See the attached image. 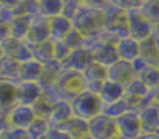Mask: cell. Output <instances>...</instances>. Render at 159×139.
Segmentation results:
<instances>
[{
  "instance_id": "39",
  "label": "cell",
  "mask_w": 159,
  "mask_h": 139,
  "mask_svg": "<svg viewBox=\"0 0 159 139\" xmlns=\"http://www.w3.org/2000/svg\"><path fill=\"white\" fill-rule=\"evenodd\" d=\"M158 70H159V66H158Z\"/></svg>"
},
{
  "instance_id": "40",
  "label": "cell",
  "mask_w": 159,
  "mask_h": 139,
  "mask_svg": "<svg viewBox=\"0 0 159 139\" xmlns=\"http://www.w3.org/2000/svg\"><path fill=\"white\" fill-rule=\"evenodd\" d=\"M158 2H159V0H158Z\"/></svg>"
},
{
  "instance_id": "35",
  "label": "cell",
  "mask_w": 159,
  "mask_h": 139,
  "mask_svg": "<svg viewBox=\"0 0 159 139\" xmlns=\"http://www.w3.org/2000/svg\"><path fill=\"white\" fill-rule=\"evenodd\" d=\"M155 93H157V104L159 106V85H158L157 89H155Z\"/></svg>"
},
{
  "instance_id": "28",
  "label": "cell",
  "mask_w": 159,
  "mask_h": 139,
  "mask_svg": "<svg viewBox=\"0 0 159 139\" xmlns=\"http://www.w3.org/2000/svg\"><path fill=\"white\" fill-rule=\"evenodd\" d=\"M52 0H42V14L46 15H59L64 10V2L56 0L55 3H50Z\"/></svg>"
},
{
  "instance_id": "9",
  "label": "cell",
  "mask_w": 159,
  "mask_h": 139,
  "mask_svg": "<svg viewBox=\"0 0 159 139\" xmlns=\"http://www.w3.org/2000/svg\"><path fill=\"white\" fill-rule=\"evenodd\" d=\"M82 75L87 82V89L91 92L99 93L103 82L107 81V68L95 61L82 72Z\"/></svg>"
},
{
  "instance_id": "17",
  "label": "cell",
  "mask_w": 159,
  "mask_h": 139,
  "mask_svg": "<svg viewBox=\"0 0 159 139\" xmlns=\"http://www.w3.org/2000/svg\"><path fill=\"white\" fill-rule=\"evenodd\" d=\"M35 118L36 115L31 106L18 104L11 110V121H13V127H16V128L27 129L34 123Z\"/></svg>"
},
{
  "instance_id": "18",
  "label": "cell",
  "mask_w": 159,
  "mask_h": 139,
  "mask_svg": "<svg viewBox=\"0 0 159 139\" xmlns=\"http://www.w3.org/2000/svg\"><path fill=\"white\" fill-rule=\"evenodd\" d=\"M140 57L148 66H159V45L154 36L140 42Z\"/></svg>"
},
{
  "instance_id": "41",
  "label": "cell",
  "mask_w": 159,
  "mask_h": 139,
  "mask_svg": "<svg viewBox=\"0 0 159 139\" xmlns=\"http://www.w3.org/2000/svg\"><path fill=\"white\" fill-rule=\"evenodd\" d=\"M0 139H2V138H0Z\"/></svg>"
},
{
  "instance_id": "1",
  "label": "cell",
  "mask_w": 159,
  "mask_h": 139,
  "mask_svg": "<svg viewBox=\"0 0 159 139\" xmlns=\"http://www.w3.org/2000/svg\"><path fill=\"white\" fill-rule=\"evenodd\" d=\"M73 27L85 38L98 36L103 28V10L82 6L74 15Z\"/></svg>"
},
{
  "instance_id": "16",
  "label": "cell",
  "mask_w": 159,
  "mask_h": 139,
  "mask_svg": "<svg viewBox=\"0 0 159 139\" xmlns=\"http://www.w3.org/2000/svg\"><path fill=\"white\" fill-rule=\"evenodd\" d=\"M116 49H117V54L120 60L133 63L135 59L140 57V42L130 38V36L119 39V42L116 43Z\"/></svg>"
},
{
  "instance_id": "7",
  "label": "cell",
  "mask_w": 159,
  "mask_h": 139,
  "mask_svg": "<svg viewBox=\"0 0 159 139\" xmlns=\"http://www.w3.org/2000/svg\"><path fill=\"white\" fill-rule=\"evenodd\" d=\"M116 125H117L119 135L126 139H137L143 134V127H141L138 113L127 111L121 117L116 118Z\"/></svg>"
},
{
  "instance_id": "27",
  "label": "cell",
  "mask_w": 159,
  "mask_h": 139,
  "mask_svg": "<svg viewBox=\"0 0 159 139\" xmlns=\"http://www.w3.org/2000/svg\"><path fill=\"white\" fill-rule=\"evenodd\" d=\"M127 111H129V109H127V104H126V102H124V99L116 102V103L106 104V106H103V110H102L103 114L109 115L110 118H115V120L121 117L123 114H126Z\"/></svg>"
},
{
  "instance_id": "31",
  "label": "cell",
  "mask_w": 159,
  "mask_h": 139,
  "mask_svg": "<svg viewBox=\"0 0 159 139\" xmlns=\"http://www.w3.org/2000/svg\"><path fill=\"white\" fill-rule=\"evenodd\" d=\"M45 139H73V138L69 134H66V132L60 131L57 128H50Z\"/></svg>"
},
{
  "instance_id": "22",
  "label": "cell",
  "mask_w": 159,
  "mask_h": 139,
  "mask_svg": "<svg viewBox=\"0 0 159 139\" xmlns=\"http://www.w3.org/2000/svg\"><path fill=\"white\" fill-rule=\"evenodd\" d=\"M57 100H53V99H49V96L42 93L31 107H32L34 113H35L36 118H42V120L49 121L50 115H52L53 107H55V103Z\"/></svg>"
},
{
  "instance_id": "2",
  "label": "cell",
  "mask_w": 159,
  "mask_h": 139,
  "mask_svg": "<svg viewBox=\"0 0 159 139\" xmlns=\"http://www.w3.org/2000/svg\"><path fill=\"white\" fill-rule=\"evenodd\" d=\"M70 104H71L73 115L87 121L99 115L103 110V103H102L99 95L95 92H91L88 89H85L78 96H75L70 102Z\"/></svg>"
},
{
  "instance_id": "8",
  "label": "cell",
  "mask_w": 159,
  "mask_h": 139,
  "mask_svg": "<svg viewBox=\"0 0 159 139\" xmlns=\"http://www.w3.org/2000/svg\"><path fill=\"white\" fill-rule=\"evenodd\" d=\"M135 78H137V72L133 67V63H130V61L119 60L107 68V79L123 85L124 88Z\"/></svg>"
},
{
  "instance_id": "36",
  "label": "cell",
  "mask_w": 159,
  "mask_h": 139,
  "mask_svg": "<svg viewBox=\"0 0 159 139\" xmlns=\"http://www.w3.org/2000/svg\"><path fill=\"white\" fill-rule=\"evenodd\" d=\"M110 139H126V138H123V137H121V135H115V137H113V138H110Z\"/></svg>"
},
{
  "instance_id": "37",
  "label": "cell",
  "mask_w": 159,
  "mask_h": 139,
  "mask_svg": "<svg viewBox=\"0 0 159 139\" xmlns=\"http://www.w3.org/2000/svg\"><path fill=\"white\" fill-rule=\"evenodd\" d=\"M82 139H93V138L91 137V135H88V137H85V138H82Z\"/></svg>"
},
{
  "instance_id": "34",
  "label": "cell",
  "mask_w": 159,
  "mask_h": 139,
  "mask_svg": "<svg viewBox=\"0 0 159 139\" xmlns=\"http://www.w3.org/2000/svg\"><path fill=\"white\" fill-rule=\"evenodd\" d=\"M152 36H154V38L159 42V21L154 25V32H152Z\"/></svg>"
},
{
  "instance_id": "5",
  "label": "cell",
  "mask_w": 159,
  "mask_h": 139,
  "mask_svg": "<svg viewBox=\"0 0 159 139\" xmlns=\"http://www.w3.org/2000/svg\"><path fill=\"white\" fill-rule=\"evenodd\" d=\"M154 32V24L141 14L140 10L129 11V36L138 42L151 38Z\"/></svg>"
},
{
  "instance_id": "4",
  "label": "cell",
  "mask_w": 159,
  "mask_h": 139,
  "mask_svg": "<svg viewBox=\"0 0 159 139\" xmlns=\"http://www.w3.org/2000/svg\"><path fill=\"white\" fill-rule=\"evenodd\" d=\"M103 28L113 33L119 39L129 36V11L119 8L117 6L109 4L103 8Z\"/></svg>"
},
{
  "instance_id": "15",
  "label": "cell",
  "mask_w": 159,
  "mask_h": 139,
  "mask_svg": "<svg viewBox=\"0 0 159 139\" xmlns=\"http://www.w3.org/2000/svg\"><path fill=\"white\" fill-rule=\"evenodd\" d=\"M93 57H95L96 63H99L106 68H109L116 61L120 60L115 43H99L93 49Z\"/></svg>"
},
{
  "instance_id": "32",
  "label": "cell",
  "mask_w": 159,
  "mask_h": 139,
  "mask_svg": "<svg viewBox=\"0 0 159 139\" xmlns=\"http://www.w3.org/2000/svg\"><path fill=\"white\" fill-rule=\"evenodd\" d=\"M107 4H109V0H84V6L92 8H99V10H103Z\"/></svg>"
},
{
  "instance_id": "26",
  "label": "cell",
  "mask_w": 159,
  "mask_h": 139,
  "mask_svg": "<svg viewBox=\"0 0 159 139\" xmlns=\"http://www.w3.org/2000/svg\"><path fill=\"white\" fill-rule=\"evenodd\" d=\"M140 11H141V14H143L148 21H151L154 25L159 21V2L158 0L143 3V6L140 7Z\"/></svg>"
},
{
  "instance_id": "13",
  "label": "cell",
  "mask_w": 159,
  "mask_h": 139,
  "mask_svg": "<svg viewBox=\"0 0 159 139\" xmlns=\"http://www.w3.org/2000/svg\"><path fill=\"white\" fill-rule=\"evenodd\" d=\"M57 129L69 134L73 139H82L89 135V125H88L87 120L78 118L75 115H73L71 118H69L67 121H64L63 124L56 127Z\"/></svg>"
},
{
  "instance_id": "30",
  "label": "cell",
  "mask_w": 159,
  "mask_h": 139,
  "mask_svg": "<svg viewBox=\"0 0 159 139\" xmlns=\"http://www.w3.org/2000/svg\"><path fill=\"white\" fill-rule=\"evenodd\" d=\"M13 128L11 110H0V134Z\"/></svg>"
},
{
  "instance_id": "19",
  "label": "cell",
  "mask_w": 159,
  "mask_h": 139,
  "mask_svg": "<svg viewBox=\"0 0 159 139\" xmlns=\"http://www.w3.org/2000/svg\"><path fill=\"white\" fill-rule=\"evenodd\" d=\"M42 93L43 90L38 82H21L18 85V104L32 106Z\"/></svg>"
},
{
  "instance_id": "38",
  "label": "cell",
  "mask_w": 159,
  "mask_h": 139,
  "mask_svg": "<svg viewBox=\"0 0 159 139\" xmlns=\"http://www.w3.org/2000/svg\"><path fill=\"white\" fill-rule=\"evenodd\" d=\"M145 2H154V0H143V3H145Z\"/></svg>"
},
{
  "instance_id": "25",
  "label": "cell",
  "mask_w": 159,
  "mask_h": 139,
  "mask_svg": "<svg viewBox=\"0 0 159 139\" xmlns=\"http://www.w3.org/2000/svg\"><path fill=\"white\" fill-rule=\"evenodd\" d=\"M151 89L144 84L141 79L135 78L126 86V95L124 96H135V98H147Z\"/></svg>"
},
{
  "instance_id": "21",
  "label": "cell",
  "mask_w": 159,
  "mask_h": 139,
  "mask_svg": "<svg viewBox=\"0 0 159 139\" xmlns=\"http://www.w3.org/2000/svg\"><path fill=\"white\" fill-rule=\"evenodd\" d=\"M73 117V110H71V104H70L69 100H57L55 103V107H53L52 115L49 118V124L53 123L55 124V128L60 124H63L64 121H67L69 118Z\"/></svg>"
},
{
  "instance_id": "3",
  "label": "cell",
  "mask_w": 159,
  "mask_h": 139,
  "mask_svg": "<svg viewBox=\"0 0 159 139\" xmlns=\"http://www.w3.org/2000/svg\"><path fill=\"white\" fill-rule=\"evenodd\" d=\"M56 89L60 95V99L71 102L75 96H78L87 89V82H85L82 72L63 68L57 84H56Z\"/></svg>"
},
{
  "instance_id": "33",
  "label": "cell",
  "mask_w": 159,
  "mask_h": 139,
  "mask_svg": "<svg viewBox=\"0 0 159 139\" xmlns=\"http://www.w3.org/2000/svg\"><path fill=\"white\" fill-rule=\"evenodd\" d=\"M137 139H159V134H141Z\"/></svg>"
},
{
  "instance_id": "20",
  "label": "cell",
  "mask_w": 159,
  "mask_h": 139,
  "mask_svg": "<svg viewBox=\"0 0 159 139\" xmlns=\"http://www.w3.org/2000/svg\"><path fill=\"white\" fill-rule=\"evenodd\" d=\"M43 70V64L36 60H28L25 63H21L20 70V81L21 82H39Z\"/></svg>"
},
{
  "instance_id": "6",
  "label": "cell",
  "mask_w": 159,
  "mask_h": 139,
  "mask_svg": "<svg viewBox=\"0 0 159 139\" xmlns=\"http://www.w3.org/2000/svg\"><path fill=\"white\" fill-rule=\"evenodd\" d=\"M88 125H89V135L93 139H110L119 134L116 120L103 113L88 121Z\"/></svg>"
},
{
  "instance_id": "24",
  "label": "cell",
  "mask_w": 159,
  "mask_h": 139,
  "mask_svg": "<svg viewBox=\"0 0 159 139\" xmlns=\"http://www.w3.org/2000/svg\"><path fill=\"white\" fill-rule=\"evenodd\" d=\"M137 78L141 79L149 89H157L159 85V70L158 67H152V66H147L143 71L137 74Z\"/></svg>"
},
{
  "instance_id": "11",
  "label": "cell",
  "mask_w": 159,
  "mask_h": 139,
  "mask_svg": "<svg viewBox=\"0 0 159 139\" xmlns=\"http://www.w3.org/2000/svg\"><path fill=\"white\" fill-rule=\"evenodd\" d=\"M18 106V85L11 79H0V110H13Z\"/></svg>"
},
{
  "instance_id": "14",
  "label": "cell",
  "mask_w": 159,
  "mask_h": 139,
  "mask_svg": "<svg viewBox=\"0 0 159 139\" xmlns=\"http://www.w3.org/2000/svg\"><path fill=\"white\" fill-rule=\"evenodd\" d=\"M98 95H99V98H101L103 106H106V104L116 103V102L124 99L126 88H124L123 85L116 84V82L107 79V81L103 82V85H102V88H101Z\"/></svg>"
},
{
  "instance_id": "23",
  "label": "cell",
  "mask_w": 159,
  "mask_h": 139,
  "mask_svg": "<svg viewBox=\"0 0 159 139\" xmlns=\"http://www.w3.org/2000/svg\"><path fill=\"white\" fill-rule=\"evenodd\" d=\"M50 129L49 121L42 120V118H35L34 123L27 128V132L30 135V139H45Z\"/></svg>"
},
{
  "instance_id": "10",
  "label": "cell",
  "mask_w": 159,
  "mask_h": 139,
  "mask_svg": "<svg viewBox=\"0 0 159 139\" xmlns=\"http://www.w3.org/2000/svg\"><path fill=\"white\" fill-rule=\"evenodd\" d=\"M66 61H67L66 70H74V71H80V72H84L91 64L95 63V57H93L92 50L84 46L77 50H73Z\"/></svg>"
},
{
  "instance_id": "29",
  "label": "cell",
  "mask_w": 159,
  "mask_h": 139,
  "mask_svg": "<svg viewBox=\"0 0 159 139\" xmlns=\"http://www.w3.org/2000/svg\"><path fill=\"white\" fill-rule=\"evenodd\" d=\"M109 3L117 6L124 11L140 10V7L143 6V0H109Z\"/></svg>"
},
{
  "instance_id": "12",
  "label": "cell",
  "mask_w": 159,
  "mask_h": 139,
  "mask_svg": "<svg viewBox=\"0 0 159 139\" xmlns=\"http://www.w3.org/2000/svg\"><path fill=\"white\" fill-rule=\"evenodd\" d=\"M138 115L143 127V134H159V106H147L138 113Z\"/></svg>"
}]
</instances>
